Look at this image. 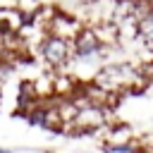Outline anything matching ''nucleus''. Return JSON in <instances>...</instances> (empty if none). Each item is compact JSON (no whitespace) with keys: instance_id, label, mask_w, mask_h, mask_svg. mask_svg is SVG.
Returning a JSON list of instances; mask_svg holds the SVG:
<instances>
[{"instance_id":"20e7f679","label":"nucleus","mask_w":153,"mask_h":153,"mask_svg":"<svg viewBox=\"0 0 153 153\" xmlns=\"http://www.w3.org/2000/svg\"><path fill=\"white\" fill-rule=\"evenodd\" d=\"M136 38H139L143 45L153 48V10L139 19V24H136Z\"/></svg>"},{"instance_id":"f03ea898","label":"nucleus","mask_w":153,"mask_h":153,"mask_svg":"<svg viewBox=\"0 0 153 153\" xmlns=\"http://www.w3.org/2000/svg\"><path fill=\"white\" fill-rule=\"evenodd\" d=\"M36 57H41V62L55 72H62L67 69L69 60H72V43L69 41H62V38H55V36H45L38 45H36Z\"/></svg>"},{"instance_id":"423d86ee","label":"nucleus","mask_w":153,"mask_h":153,"mask_svg":"<svg viewBox=\"0 0 153 153\" xmlns=\"http://www.w3.org/2000/svg\"><path fill=\"white\" fill-rule=\"evenodd\" d=\"M0 103H2V91H0Z\"/></svg>"},{"instance_id":"f257e3e1","label":"nucleus","mask_w":153,"mask_h":153,"mask_svg":"<svg viewBox=\"0 0 153 153\" xmlns=\"http://www.w3.org/2000/svg\"><path fill=\"white\" fill-rule=\"evenodd\" d=\"M81 86V84H79ZM76 100V115L74 120L69 122V127L65 129L67 134H96V131H103L108 124H110V110L103 108V105H96V103H88L81 91L76 88V93L72 96Z\"/></svg>"},{"instance_id":"39448f33","label":"nucleus","mask_w":153,"mask_h":153,"mask_svg":"<svg viewBox=\"0 0 153 153\" xmlns=\"http://www.w3.org/2000/svg\"><path fill=\"white\" fill-rule=\"evenodd\" d=\"M0 153H12V151H7V148H2V146H0Z\"/></svg>"},{"instance_id":"7ed1b4c3","label":"nucleus","mask_w":153,"mask_h":153,"mask_svg":"<svg viewBox=\"0 0 153 153\" xmlns=\"http://www.w3.org/2000/svg\"><path fill=\"white\" fill-rule=\"evenodd\" d=\"M84 26H86V24H84L76 14L55 7V12H53V17H50V22H48V33L55 36V38H62V41H69V43H72Z\"/></svg>"}]
</instances>
